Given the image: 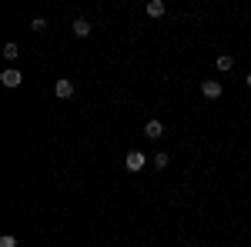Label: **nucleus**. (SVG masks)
I'll return each mask as SVG.
<instances>
[{"instance_id":"obj_1","label":"nucleus","mask_w":251,"mask_h":247,"mask_svg":"<svg viewBox=\"0 0 251 247\" xmlns=\"http://www.w3.org/2000/svg\"><path fill=\"white\" fill-rule=\"evenodd\" d=\"M201 94L208 97V100H218V97L225 94V87H221V80H201Z\"/></svg>"},{"instance_id":"obj_2","label":"nucleus","mask_w":251,"mask_h":247,"mask_svg":"<svg viewBox=\"0 0 251 247\" xmlns=\"http://www.w3.org/2000/svg\"><path fill=\"white\" fill-rule=\"evenodd\" d=\"M144 164H148V157H144L141 151H131L127 157H124V167H127V171H144Z\"/></svg>"},{"instance_id":"obj_3","label":"nucleus","mask_w":251,"mask_h":247,"mask_svg":"<svg viewBox=\"0 0 251 247\" xmlns=\"http://www.w3.org/2000/svg\"><path fill=\"white\" fill-rule=\"evenodd\" d=\"M0 84L14 90V87H20V84H24V77H20V70H14V67H7V70L0 74Z\"/></svg>"},{"instance_id":"obj_4","label":"nucleus","mask_w":251,"mask_h":247,"mask_svg":"<svg viewBox=\"0 0 251 247\" xmlns=\"http://www.w3.org/2000/svg\"><path fill=\"white\" fill-rule=\"evenodd\" d=\"M54 94H57L60 100L74 97V80H57V84H54Z\"/></svg>"},{"instance_id":"obj_5","label":"nucleus","mask_w":251,"mask_h":247,"mask_svg":"<svg viewBox=\"0 0 251 247\" xmlns=\"http://www.w3.org/2000/svg\"><path fill=\"white\" fill-rule=\"evenodd\" d=\"M144 134H148L151 140H157V137H164V124H161V120H148V124H144Z\"/></svg>"},{"instance_id":"obj_6","label":"nucleus","mask_w":251,"mask_h":247,"mask_svg":"<svg viewBox=\"0 0 251 247\" xmlns=\"http://www.w3.org/2000/svg\"><path fill=\"white\" fill-rule=\"evenodd\" d=\"M144 10H148V17H154V20H157V17H164V0H151Z\"/></svg>"},{"instance_id":"obj_7","label":"nucleus","mask_w":251,"mask_h":247,"mask_svg":"<svg viewBox=\"0 0 251 247\" xmlns=\"http://www.w3.org/2000/svg\"><path fill=\"white\" fill-rule=\"evenodd\" d=\"M74 34H77V37H87V34H91V23H87L84 17H77L74 20Z\"/></svg>"},{"instance_id":"obj_8","label":"nucleus","mask_w":251,"mask_h":247,"mask_svg":"<svg viewBox=\"0 0 251 247\" xmlns=\"http://www.w3.org/2000/svg\"><path fill=\"white\" fill-rule=\"evenodd\" d=\"M231 67H234L231 54H221V57H218V70H231Z\"/></svg>"},{"instance_id":"obj_9","label":"nucleus","mask_w":251,"mask_h":247,"mask_svg":"<svg viewBox=\"0 0 251 247\" xmlns=\"http://www.w3.org/2000/svg\"><path fill=\"white\" fill-rule=\"evenodd\" d=\"M3 57H7V60H17L20 57V47H17V44H7V47H3Z\"/></svg>"},{"instance_id":"obj_10","label":"nucleus","mask_w":251,"mask_h":247,"mask_svg":"<svg viewBox=\"0 0 251 247\" xmlns=\"http://www.w3.org/2000/svg\"><path fill=\"white\" fill-rule=\"evenodd\" d=\"M168 160H171L168 154H154V167H157V171H164V167H168Z\"/></svg>"},{"instance_id":"obj_11","label":"nucleus","mask_w":251,"mask_h":247,"mask_svg":"<svg viewBox=\"0 0 251 247\" xmlns=\"http://www.w3.org/2000/svg\"><path fill=\"white\" fill-rule=\"evenodd\" d=\"M0 247H17V237H14V234H3V237H0Z\"/></svg>"},{"instance_id":"obj_12","label":"nucleus","mask_w":251,"mask_h":247,"mask_svg":"<svg viewBox=\"0 0 251 247\" xmlns=\"http://www.w3.org/2000/svg\"><path fill=\"white\" fill-rule=\"evenodd\" d=\"M44 27H47V23H44V17H34V20H30V30H44Z\"/></svg>"},{"instance_id":"obj_13","label":"nucleus","mask_w":251,"mask_h":247,"mask_svg":"<svg viewBox=\"0 0 251 247\" xmlns=\"http://www.w3.org/2000/svg\"><path fill=\"white\" fill-rule=\"evenodd\" d=\"M245 84H248V90H251V74H248V80H245Z\"/></svg>"}]
</instances>
